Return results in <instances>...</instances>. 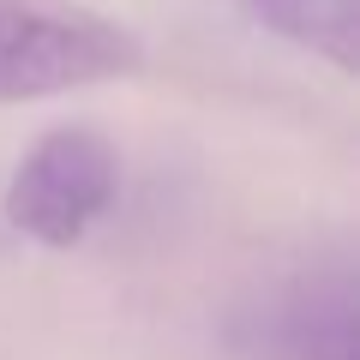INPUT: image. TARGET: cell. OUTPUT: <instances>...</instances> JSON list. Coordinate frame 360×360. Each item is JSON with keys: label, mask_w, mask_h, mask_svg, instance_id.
<instances>
[{"label": "cell", "mask_w": 360, "mask_h": 360, "mask_svg": "<svg viewBox=\"0 0 360 360\" xmlns=\"http://www.w3.org/2000/svg\"><path fill=\"white\" fill-rule=\"evenodd\" d=\"M252 18H264L270 30H283L288 42L324 54L330 66L354 72V0H246Z\"/></svg>", "instance_id": "cell-3"}, {"label": "cell", "mask_w": 360, "mask_h": 360, "mask_svg": "<svg viewBox=\"0 0 360 360\" xmlns=\"http://www.w3.org/2000/svg\"><path fill=\"white\" fill-rule=\"evenodd\" d=\"M139 37L103 13L60 0H0V103L108 84L139 72Z\"/></svg>", "instance_id": "cell-1"}, {"label": "cell", "mask_w": 360, "mask_h": 360, "mask_svg": "<svg viewBox=\"0 0 360 360\" xmlns=\"http://www.w3.org/2000/svg\"><path fill=\"white\" fill-rule=\"evenodd\" d=\"M120 193V150L96 127H54L13 168L0 210L37 246H78Z\"/></svg>", "instance_id": "cell-2"}]
</instances>
